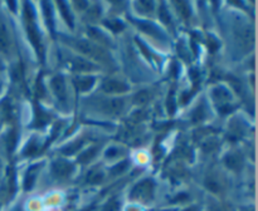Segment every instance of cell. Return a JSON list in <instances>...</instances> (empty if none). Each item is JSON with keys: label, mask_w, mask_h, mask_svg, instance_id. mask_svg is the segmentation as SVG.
Instances as JSON below:
<instances>
[{"label": "cell", "mask_w": 258, "mask_h": 211, "mask_svg": "<svg viewBox=\"0 0 258 211\" xmlns=\"http://www.w3.org/2000/svg\"><path fill=\"white\" fill-rule=\"evenodd\" d=\"M64 39L66 43L73 47L75 49H77L78 52H81L82 54L87 55V57L92 58V59L97 60V62L103 63L106 65H113V59L110 55V53L107 50L103 49L100 45L95 44V43L87 42V40H81V39H73V38H66L62 37Z\"/></svg>", "instance_id": "1"}, {"label": "cell", "mask_w": 258, "mask_h": 211, "mask_svg": "<svg viewBox=\"0 0 258 211\" xmlns=\"http://www.w3.org/2000/svg\"><path fill=\"white\" fill-rule=\"evenodd\" d=\"M24 17H25V25H27V32L29 35L30 42L34 45L35 50L38 52L39 57L43 59V47L40 44V37L38 33L37 27L34 25V10L29 3L24 4Z\"/></svg>", "instance_id": "2"}, {"label": "cell", "mask_w": 258, "mask_h": 211, "mask_svg": "<svg viewBox=\"0 0 258 211\" xmlns=\"http://www.w3.org/2000/svg\"><path fill=\"white\" fill-rule=\"evenodd\" d=\"M154 182L151 180H144L135 186L131 191V198L146 201L153 197Z\"/></svg>", "instance_id": "3"}, {"label": "cell", "mask_w": 258, "mask_h": 211, "mask_svg": "<svg viewBox=\"0 0 258 211\" xmlns=\"http://www.w3.org/2000/svg\"><path fill=\"white\" fill-rule=\"evenodd\" d=\"M73 165L70 163L68 161L64 160H58L54 161L52 165V172L54 177L57 178H66L73 172Z\"/></svg>", "instance_id": "4"}, {"label": "cell", "mask_w": 258, "mask_h": 211, "mask_svg": "<svg viewBox=\"0 0 258 211\" xmlns=\"http://www.w3.org/2000/svg\"><path fill=\"white\" fill-rule=\"evenodd\" d=\"M52 89L54 92L55 97L60 100V102H66V95H67V92H66V83L64 78L62 75H55L52 79Z\"/></svg>", "instance_id": "5"}, {"label": "cell", "mask_w": 258, "mask_h": 211, "mask_svg": "<svg viewBox=\"0 0 258 211\" xmlns=\"http://www.w3.org/2000/svg\"><path fill=\"white\" fill-rule=\"evenodd\" d=\"M237 40H238L239 45L243 47L244 49L247 48H251L253 44V33L252 30H249L248 28H238V32H237Z\"/></svg>", "instance_id": "6"}, {"label": "cell", "mask_w": 258, "mask_h": 211, "mask_svg": "<svg viewBox=\"0 0 258 211\" xmlns=\"http://www.w3.org/2000/svg\"><path fill=\"white\" fill-rule=\"evenodd\" d=\"M102 89L106 93H123L128 89V87L117 79H106L102 83Z\"/></svg>", "instance_id": "7"}, {"label": "cell", "mask_w": 258, "mask_h": 211, "mask_svg": "<svg viewBox=\"0 0 258 211\" xmlns=\"http://www.w3.org/2000/svg\"><path fill=\"white\" fill-rule=\"evenodd\" d=\"M102 110L108 115H120L123 110V99H110L102 104Z\"/></svg>", "instance_id": "8"}, {"label": "cell", "mask_w": 258, "mask_h": 211, "mask_svg": "<svg viewBox=\"0 0 258 211\" xmlns=\"http://www.w3.org/2000/svg\"><path fill=\"white\" fill-rule=\"evenodd\" d=\"M10 48V38L4 20L0 18V52L8 53Z\"/></svg>", "instance_id": "9"}, {"label": "cell", "mask_w": 258, "mask_h": 211, "mask_svg": "<svg viewBox=\"0 0 258 211\" xmlns=\"http://www.w3.org/2000/svg\"><path fill=\"white\" fill-rule=\"evenodd\" d=\"M224 162H226L227 167L231 168V170L238 171L241 170L242 166H243V157H242L241 153H229L224 157Z\"/></svg>", "instance_id": "10"}, {"label": "cell", "mask_w": 258, "mask_h": 211, "mask_svg": "<svg viewBox=\"0 0 258 211\" xmlns=\"http://www.w3.org/2000/svg\"><path fill=\"white\" fill-rule=\"evenodd\" d=\"M134 23H135V24L138 25L140 29H143L145 33L153 35L154 38H159V39H163L164 38V35L161 34L160 29H159V28H156L154 24H151V23L143 22V20H134Z\"/></svg>", "instance_id": "11"}, {"label": "cell", "mask_w": 258, "mask_h": 211, "mask_svg": "<svg viewBox=\"0 0 258 211\" xmlns=\"http://www.w3.org/2000/svg\"><path fill=\"white\" fill-rule=\"evenodd\" d=\"M50 115L48 112H45L44 110H42V107H40L39 104H35V120H34V127L37 128H40L43 127V126L47 125L48 122L50 121Z\"/></svg>", "instance_id": "12"}, {"label": "cell", "mask_w": 258, "mask_h": 211, "mask_svg": "<svg viewBox=\"0 0 258 211\" xmlns=\"http://www.w3.org/2000/svg\"><path fill=\"white\" fill-rule=\"evenodd\" d=\"M95 77H91V75H86V77H78L75 79L76 87L81 92H87L92 88V85L95 84Z\"/></svg>", "instance_id": "13"}, {"label": "cell", "mask_w": 258, "mask_h": 211, "mask_svg": "<svg viewBox=\"0 0 258 211\" xmlns=\"http://www.w3.org/2000/svg\"><path fill=\"white\" fill-rule=\"evenodd\" d=\"M213 98L214 100H217V103L218 102H222L223 104H221L219 107H222V106L224 104H228V100L231 99V95H229L228 90L226 89L224 87H222V85H219V87L214 88L213 89Z\"/></svg>", "instance_id": "14"}, {"label": "cell", "mask_w": 258, "mask_h": 211, "mask_svg": "<svg viewBox=\"0 0 258 211\" xmlns=\"http://www.w3.org/2000/svg\"><path fill=\"white\" fill-rule=\"evenodd\" d=\"M71 64H72L73 69L78 70V72H85V70L88 72V70H92L96 68L92 63L87 62V60L82 59V58H73Z\"/></svg>", "instance_id": "15"}, {"label": "cell", "mask_w": 258, "mask_h": 211, "mask_svg": "<svg viewBox=\"0 0 258 211\" xmlns=\"http://www.w3.org/2000/svg\"><path fill=\"white\" fill-rule=\"evenodd\" d=\"M88 34H90V37L92 38L93 40H96V42L103 43V44H107V45H112L111 40L108 39V38L106 37L101 30L95 29V28H88Z\"/></svg>", "instance_id": "16"}, {"label": "cell", "mask_w": 258, "mask_h": 211, "mask_svg": "<svg viewBox=\"0 0 258 211\" xmlns=\"http://www.w3.org/2000/svg\"><path fill=\"white\" fill-rule=\"evenodd\" d=\"M39 166H33L28 170L27 176H25V181H24V188L25 190H30L34 185V181H35V176H37V170Z\"/></svg>", "instance_id": "17"}, {"label": "cell", "mask_w": 258, "mask_h": 211, "mask_svg": "<svg viewBox=\"0 0 258 211\" xmlns=\"http://www.w3.org/2000/svg\"><path fill=\"white\" fill-rule=\"evenodd\" d=\"M58 7H59L60 13H62V17L64 18L66 23H67L71 28H73V18H72V15H71L67 4H64L63 2H58Z\"/></svg>", "instance_id": "18"}, {"label": "cell", "mask_w": 258, "mask_h": 211, "mask_svg": "<svg viewBox=\"0 0 258 211\" xmlns=\"http://www.w3.org/2000/svg\"><path fill=\"white\" fill-rule=\"evenodd\" d=\"M150 98H151V93L149 92V90L144 89V90H140V92H138L135 95H134V102H135L136 104H144V103L149 102Z\"/></svg>", "instance_id": "19"}, {"label": "cell", "mask_w": 258, "mask_h": 211, "mask_svg": "<svg viewBox=\"0 0 258 211\" xmlns=\"http://www.w3.org/2000/svg\"><path fill=\"white\" fill-rule=\"evenodd\" d=\"M96 152H97V147L96 146H93V147L88 148L87 151H85V152L82 153V155L78 157V162L80 163H87L90 162L91 160H92L93 157H95Z\"/></svg>", "instance_id": "20"}, {"label": "cell", "mask_w": 258, "mask_h": 211, "mask_svg": "<svg viewBox=\"0 0 258 211\" xmlns=\"http://www.w3.org/2000/svg\"><path fill=\"white\" fill-rule=\"evenodd\" d=\"M42 7L43 9H44V15H45V19H47V23L48 25H49V29L52 30L53 33V14H52V7H50L49 3H45L43 2L42 3Z\"/></svg>", "instance_id": "21"}, {"label": "cell", "mask_w": 258, "mask_h": 211, "mask_svg": "<svg viewBox=\"0 0 258 211\" xmlns=\"http://www.w3.org/2000/svg\"><path fill=\"white\" fill-rule=\"evenodd\" d=\"M82 146H83V141L82 140L76 141V142L71 143V145H68L67 147L63 148V153H64V155H73L75 152L80 151Z\"/></svg>", "instance_id": "22"}, {"label": "cell", "mask_w": 258, "mask_h": 211, "mask_svg": "<svg viewBox=\"0 0 258 211\" xmlns=\"http://www.w3.org/2000/svg\"><path fill=\"white\" fill-rule=\"evenodd\" d=\"M103 180V173L98 170H93L88 173L87 181L91 183H100Z\"/></svg>", "instance_id": "23"}, {"label": "cell", "mask_w": 258, "mask_h": 211, "mask_svg": "<svg viewBox=\"0 0 258 211\" xmlns=\"http://www.w3.org/2000/svg\"><path fill=\"white\" fill-rule=\"evenodd\" d=\"M105 25L107 28H110L113 33H118L125 28V25L120 22V20H106Z\"/></svg>", "instance_id": "24"}, {"label": "cell", "mask_w": 258, "mask_h": 211, "mask_svg": "<svg viewBox=\"0 0 258 211\" xmlns=\"http://www.w3.org/2000/svg\"><path fill=\"white\" fill-rule=\"evenodd\" d=\"M166 108H168V112L170 115H174L175 112V108H176V99H175V95H174V92L171 90L170 94H169L168 99H166Z\"/></svg>", "instance_id": "25"}, {"label": "cell", "mask_w": 258, "mask_h": 211, "mask_svg": "<svg viewBox=\"0 0 258 211\" xmlns=\"http://www.w3.org/2000/svg\"><path fill=\"white\" fill-rule=\"evenodd\" d=\"M206 118V110H204V106L201 104L193 113V121L194 122H201Z\"/></svg>", "instance_id": "26"}, {"label": "cell", "mask_w": 258, "mask_h": 211, "mask_svg": "<svg viewBox=\"0 0 258 211\" xmlns=\"http://www.w3.org/2000/svg\"><path fill=\"white\" fill-rule=\"evenodd\" d=\"M128 168V161H122V162H118L115 167L111 170L112 175H120V173L125 172Z\"/></svg>", "instance_id": "27"}, {"label": "cell", "mask_w": 258, "mask_h": 211, "mask_svg": "<svg viewBox=\"0 0 258 211\" xmlns=\"http://www.w3.org/2000/svg\"><path fill=\"white\" fill-rule=\"evenodd\" d=\"M175 7L180 10L181 15H183L185 19H188V18L190 17V9H189V5L186 4V3L178 2V3H175Z\"/></svg>", "instance_id": "28"}, {"label": "cell", "mask_w": 258, "mask_h": 211, "mask_svg": "<svg viewBox=\"0 0 258 211\" xmlns=\"http://www.w3.org/2000/svg\"><path fill=\"white\" fill-rule=\"evenodd\" d=\"M159 17H160V20L164 23V24H170V15H169L168 10H166L165 5L161 4L160 9H159Z\"/></svg>", "instance_id": "29"}, {"label": "cell", "mask_w": 258, "mask_h": 211, "mask_svg": "<svg viewBox=\"0 0 258 211\" xmlns=\"http://www.w3.org/2000/svg\"><path fill=\"white\" fill-rule=\"evenodd\" d=\"M102 211H120V203L116 198H111L105 206H103Z\"/></svg>", "instance_id": "30"}, {"label": "cell", "mask_w": 258, "mask_h": 211, "mask_svg": "<svg viewBox=\"0 0 258 211\" xmlns=\"http://www.w3.org/2000/svg\"><path fill=\"white\" fill-rule=\"evenodd\" d=\"M218 145H219L218 141L212 138V140H208L206 143H204L203 150L206 151V152H212V151H214L217 147H218Z\"/></svg>", "instance_id": "31"}, {"label": "cell", "mask_w": 258, "mask_h": 211, "mask_svg": "<svg viewBox=\"0 0 258 211\" xmlns=\"http://www.w3.org/2000/svg\"><path fill=\"white\" fill-rule=\"evenodd\" d=\"M206 186L209 188V190L213 191V192H218V191H219V183H218V181L214 180V178H212V177L207 178Z\"/></svg>", "instance_id": "32"}, {"label": "cell", "mask_w": 258, "mask_h": 211, "mask_svg": "<svg viewBox=\"0 0 258 211\" xmlns=\"http://www.w3.org/2000/svg\"><path fill=\"white\" fill-rule=\"evenodd\" d=\"M136 7L139 8V9L143 10L144 13H150L151 10L154 9V3L153 2H139L138 4H136Z\"/></svg>", "instance_id": "33"}, {"label": "cell", "mask_w": 258, "mask_h": 211, "mask_svg": "<svg viewBox=\"0 0 258 211\" xmlns=\"http://www.w3.org/2000/svg\"><path fill=\"white\" fill-rule=\"evenodd\" d=\"M35 94H37L38 98H40V97H43V95H44V87H43L42 74L38 77L37 84H35Z\"/></svg>", "instance_id": "34"}, {"label": "cell", "mask_w": 258, "mask_h": 211, "mask_svg": "<svg viewBox=\"0 0 258 211\" xmlns=\"http://www.w3.org/2000/svg\"><path fill=\"white\" fill-rule=\"evenodd\" d=\"M207 44H208L209 49H211L212 52H214V50H217L219 48V42L213 37V35H208V43H207Z\"/></svg>", "instance_id": "35"}, {"label": "cell", "mask_w": 258, "mask_h": 211, "mask_svg": "<svg viewBox=\"0 0 258 211\" xmlns=\"http://www.w3.org/2000/svg\"><path fill=\"white\" fill-rule=\"evenodd\" d=\"M8 146H9V150L12 151L14 148L15 142H17V135H15V131H10V133L8 135Z\"/></svg>", "instance_id": "36"}, {"label": "cell", "mask_w": 258, "mask_h": 211, "mask_svg": "<svg viewBox=\"0 0 258 211\" xmlns=\"http://www.w3.org/2000/svg\"><path fill=\"white\" fill-rule=\"evenodd\" d=\"M38 147H37V143L34 142V141H30L29 145L27 146V148H25V155L30 156V155H34L35 152H37Z\"/></svg>", "instance_id": "37"}, {"label": "cell", "mask_w": 258, "mask_h": 211, "mask_svg": "<svg viewBox=\"0 0 258 211\" xmlns=\"http://www.w3.org/2000/svg\"><path fill=\"white\" fill-rule=\"evenodd\" d=\"M136 43H138L139 47H140L141 49H143V52H144V54H145V57L151 58V52L148 49V48L145 47V44H143V42H141L140 39H138V38H136Z\"/></svg>", "instance_id": "38"}, {"label": "cell", "mask_w": 258, "mask_h": 211, "mask_svg": "<svg viewBox=\"0 0 258 211\" xmlns=\"http://www.w3.org/2000/svg\"><path fill=\"white\" fill-rule=\"evenodd\" d=\"M117 153H118L117 148H116V147H111V148H108L107 152H106V157L112 158V157H115V156H117Z\"/></svg>", "instance_id": "39"}, {"label": "cell", "mask_w": 258, "mask_h": 211, "mask_svg": "<svg viewBox=\"0 0 258 211\" xmlns=\"http://www.w3.org/2000/svg\"><path fill=\"white\" fill-rule=\"evenodd\" d=\"M75 5L76 8H80V9H86L87 8V3L85 2H76Z\"/></svg>", "instance_id": "40"}, {"label": "cell", "mask_w": 258, "mask_h": 211, "mask_svg": "<svg viewBox=\"0 0 258 211\" xmlns=\"http://www.w3.org/2000/svg\"><path fill=\"white\" fill-rule=\"evenodd\" d=\"M8 5H9L10 9H12L13 12H15V3L14 2H8Z\"/></svg>", "instance_id": "41"}, {"label": "cell", "mask_w": 258, "mask_h": 211, "mask_svg": "<svg viewBox=\"0 0 258 211\" xmlns=\"http://www.w3.org/2000/svg\"><path fill=\"white\" fill-rule=\"evenodd\" d=\"M184 211H199V207L198 206H191V207L186 208V210H184Z\"/></svg>", "instance_id": "42"}, {"label": "cell", "mask_w": 258, "mask_h": 211, "mask_svg": "<svg viewBox=\"0 0 258 211\" xmlns=\"http://www.w3.org/2000/svg\"><path fill=\"white\" fill-rule=\"evenodd\" d=\"M212 211H224V210H223V208H221V207H216V208H213Z\"/></svg>", "instance_id": "43"}, {"label": "cell", "mask_w": 258, "mask_h": 211, "mask_svg": "<svg viewBox=\"0 0 258 211\" xmlns=\"http://www.w3.org/2000/svg\"><path fill=\"white\" fill-rule=\"evenodd\" d=\"M91 208L92 207H88V208H86V210H82V211H91Z\"/></svg>", "instance_id": "44"}]
</instances>
